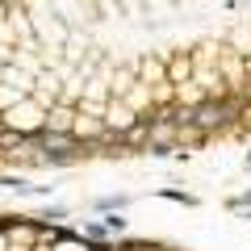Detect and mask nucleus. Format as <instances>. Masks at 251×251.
<instances>
[{"mask_svg": "<svg viewBox=\"0 0 251 251\" xmlns=\"http://www.w3.org/2000/svg\"><path fill=\"white\" fill-rule=\"evenodd\" d=\"M0 251H176L155 239H130V234H92L63 226L59 218H21V214H0Z\"/></svg>", "mask_w": 251, "mask_h": 251, "instance_id": "1", "label": "nucleus"}, {"mask_svg": "<svg viewBox=\"0 0 251 251\" xmlns=\"http://www.w3.org/2000/svg\"><path fill=\"white\" fill-rule=\"evenodd\" d=\"M247 168H251V147H247Z\"/></svg>", "mask_w": 251, "mask_h": 251, "instance_id": "3", "label": "nucleus"}, {"mask_svg": "<svg viewBox=\"0 0 251 251\" xmlns=\"http://www.w3.org/2000/svg\"><path fill=\"white\" fill-rule=\"evenodd\" d=\"M226 205H230V209H251V188H243L239 197H230Z\"/></svg>", "mask_w": 251, "mask_h": 251, "instance_id": "2", "label": "nucleus"}]
</instances>
